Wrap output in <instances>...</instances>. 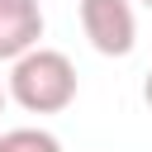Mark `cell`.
<instances>
[{"instance_id": "6da1fadb", "label": "cell", "mask_w": 152, "mask_h": 152, "mask_svg": "<svg viewBox=\"0 0 152 152\" xmlns=\"http://www.w3.org/2000/svg\"><path fill=\"white\" fill-rule=\"evenodd\" d=\"M10 100L28 114H62L76 104V66L57 48H28L10 62Z\"/></svg>"}, {"instance_id": "8992f818", "label": "cell", "mask_w": 152, "mask_h": 152, "mask_svg": "<svg viewBox=\"0 0 152 152\" xmlns=\"http://www.w3.org/2000/svg\"><path fill=\"white\" fill-rule=\"evenodd\" d=\"M5 100H10V90H5V86H0V109H5Z\"/></svg>"}, {"instance_id": "277c9868", "label": "cell", "mask_w": 152, "mask_h": 152, "mask_svg": "<svg viewBox=\"0 0 152 152\" xmlns=\"http://www.w3.org/2000/svg\"><path fill=\"white\" fill-rule=\"evenodd\" d=\"M5 142H10V152H62V142L48 128H10Z\"/></svg>"}, {"instance_id": "7a4b0ae2", "label": "cell", "mask_w": 152, "mask_h": 152, "mask_svg": "<svg viewBox=\"0 0 152 152\" xmlns=\"http://www.w3.org/2000/svg\"><path fill=\"white\" fill-rule=\"evenodd\" d=\"M81 28L100 57H128L138 43L133 0H81Z\"/></svg>"}, {"instance_id": "52a82bcc", "label": "cell", "mask_w": 152, "mask_h": 152, "mask_svg": "<svg viewBox=\"0 0 152 152\" xmlns=\"http://www.w3.org/2000/svg\"><path fill=\"white\" fill-rule=\"evenodd\" d=\"M0 152H10V142H5V133H0Z\"/></svg>"}, {"instance_id": "5b68a950", "label": "cell", "mask_w": 152, "mask_h": 152, "mask_svg": "<svg viewBox=\"0 0 152 152\" xmlns=\"http://www.w3.org/2000/svg\"><path fill=\"white\" fill-rule=\"evenodd\" d=\"M142 100H147V109H152V71H147V81H142Z\"/></svg>"}, {"instance_id": "3957f363", "label": "cell", "mask_w": 152, "mask_h": 152, "mask_svg": "<svg viewBox=\"0 0 152 152\" xmlns=\"http://www.w3.org/2000/svg\"><path fill=\"white\" fill-rule=\"evenodd\" d=\"M43 38V5L38 0H0V62L24 57Z\"/></svg>"}, {"instance_id": "ba28073f", "label": "cell", "mask_w": 152, "mask_h": 152, "mask_svg": "<svg viewBox=\"0 0 152 152\" xmlns=\"http://www.w3.org/2000/svg\"><path fill=\"white\" fill-rule=\"evenodd\" d=\"M142 5H152V0H142Z\"/></svg>"}]
</instances>
